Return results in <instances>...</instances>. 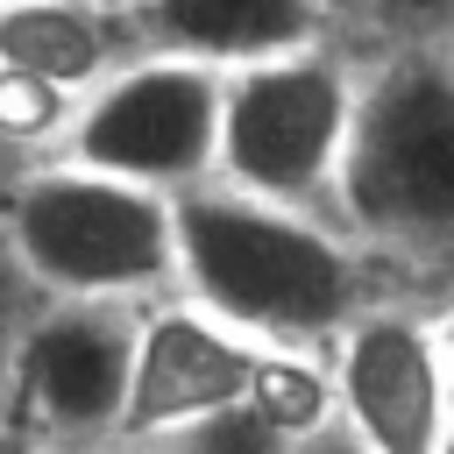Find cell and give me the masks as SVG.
<instances>
[{
	"instance_id": "cell-13",
	"label": "cell",
	"mask_w": 454,
	"mask_h": 454,
	"mask_svg": "<svg viewBox=\"0 0 454 454\" xmlns=\"http://www.w3.org/2000/svg\"><path fill=\"white\" fill-rule=\"evenodd\" d=\"M298 454H362V440H355V433H348V426L333 419V426H326V433H312V440H305Z\"/></svg>"
},
{
	"instance_id": "cell-9",
	"label": "cell",
	"mask_w": 454,
	"mask_h": 454,
	"mask_svg": "<svg viewBox=\"0 0 454 454\" xmlns=\"http://www.w3.org/2000/svg\"><path fill=\"white\" fill-rule=\"evenodd\" d=\"M142 57H177L213 78H241L305 50H326V14L298 0H156L128 7Z\"/></svg>"
},
{
	"instance_id": "cell-3",
	"label": "cell",
	"mask_w": 454,
	"mask_h": 454,
	"mask_svg": "<svg viewBox=\"0 0 454 454\" xmlns=\"http://www.w3.org/2000/svg\"><path fill=\"white\" fill-rule=\"evenodd\" d=\"M333 213L376 248H454V50L362 78Z\"/></svg>"
},
{
	"instance_id": "cell-14",
	"label": "cell",
	"mask_w": 454,
	"mask_h": 454,
	"mask_svg": "<svg viewBox=\"0 0 454 454\" xmlns=\"http://www.w3.org/2000/svg\"><path fill=\"white\" fill-rule=\"evenodd\" d=\"M0 454H50L43 440H28L21 426H0Z\"/></svg>"
},
{
	"instance_id": "cell-8",
	"label": "cell",
	"mask_w": 454,
	"mask_h": 454,
	"mask_svg": "<svg viewBox=\"0 0 454 454\" xmlns=\"http://www.w3.org/2000/svg\"><path fill=\"white\" fill-rule=\"evenodd\" d=\"M270 348L241 340L234 326L206 319L199 305H149L142 312V355H135V397H128V447H163L206 419H227L255 397Z\"/></svg>"
},
{
	"instance_id": "cell-11",
	"label": "cell",
	"mask_w": 454,
	"mask_h": 454,
	"mask_svg": "<svg viewBox=\"0 0 454 454\" xmlns=\"http://www.w3.org/2000/svg\"><path fill=\"white\" fill-rule=\"evenodd\" d=\"M78 121V99L43 85V78H21V71H0V149H64Z\"/></svg>"
},
{
	"instance_id": "cell-5",
	"label": "cell",
	"mask_w": 454,
	"mask_h": 454,
	"mask_svg": "<svg viewBox=\"0 0 454 454\" xmlns=\"http://www.w3.org/2000/svg\"><path fill=\"white\" fill-rule=\"evenodd\" d=\"M220 121H227V78L177 57H135L92 99H78L57 163L142 184L156 199H192L220 184Z\"/></svg>"
},
{
	"instance_id": "cell-6",
	"label": "cell",
	"mask_w": 454,
	"mask_h": 454,
	"mask_svg": "<svg viewBox=\"0 0 454 454\" xmlns=\"http://www.w3.org/2000/svg\"><path fill=\"white\" fill-rule=\"evenodd\" d=\"M142 312L149 305H57V298H43L21 348H14L0 426H21L50 454L121 447L128 397H135V355H142Z\"/></svg>"
},
{
	"instance_id": "cell-2",
	"label": "cell",
	"mask_w": 454,
	"mask_h": 454,
	"mask_svg": "<svg viewBox=\"0 0 454 454\" xmlns=\"http://www.w3.org/2000/svg\"><path fill=\"white\" fill-rule=\"evenodd\" d=\"M0 241L35 298L57 305H149L177 284V199L142 184L35 163L0 199Z\"/></svg>"
},
{
	"instance_id": "cell-7",
	"label": "cell",
	"mask_w": 454,
	"mask_h": 454,
	"mask_svg": "<svg viewBox=\"0 0 454 454\" xmlns=\"http://www.w3.org/2000/svg\"><path fill=\"white\" fill-rule=\"evenodd\" d=\"M333 397L362 454H440L454 433V369L440 326L411 312H362L340 333Z\"/></svg>"
},
{
	"instance_id": "cell-15",
	"label": "cell",
	"mask_w": 454,
	"mask_h": 454,
	"mask_svg": "<svg viewBox=\"0 0 454 454\" xmlns=\"http://www.w3.org/2000/svg\"><path fill=\"white\" fill-rule=\"evenodd\" d=\"M440 348H447V369H454V298H447V312H440Z\"/></svg>"
},
{
	"instance_id": "cell-12",
	"label": "cell",
	"mask_w": 454,
	"mask_h": 454,
	"mask_svg": "<svg viewBox=\"0 0 454 454\" xmlns=\"http://www.w3.org/2000/svg\"><path fill=\"white\" fill-rule=\"evenodd\" d=\"M35 291H28V277L14 270V255H7V241H0V411H7V376H14V348H21V333H28V319H35Z\"/></svg>"
},
{
	"instance_id": "cell-17",
	"label": "cell",
	"mask_w": 454,
	"mask_h": 454,
	"mask_svg": "<svg viewBox=\"0 0 454 454\" xmlns=\"http://www.w3.org/2000/svg\"><path fill=\"white\" fill-rule=\"evenodd\" d=\"M440 454H454V433H447V440H440Z\"/></svg>"
},
{
	"instance_id": "cell-4",
	"label": "cell",
	"mask_w": 454,
	"mask_h": 454,
	"mask_svg": "<svg viewBox=\"0 0 454 454\" xmlns=\"http://www.w3.org/2000/svg\"><path fill=\"white\" fill-rule=\"evenodd\" d=\"M355 106H362V78L333 50H305V57L227 78L220 184L241 199L319 220L340 199Z\"/></svg>"
},
{
	"instance_id": "cell-1",
	"label": "cell",
	"mask_w": 454,
	"mask_h": 454,
	"mask_svg": "<svg viewBox=\"0 0 454 454\" xmlns=\"http://www.w3.org/2000/svg\"><path fill=\"white\" fill-rule=\"evenodd\" d=\"M177 291L206 319L284 355H312V340H340L362 319L355 248L326 220L227 184L177 199Z\"/></svg>"
},
{
	"instance_id": "cell-10",
	"label": "cell",
	"mask_w": 454,
	"mask_h": 454,
	"mask_svg": "<svg viewBox=\"0 0 454 454\" xmlns=\"http://www.w3.org/2000/svg\"><path fill=\"white\" fill-rule=\"evenodd\" d=\"M135 57H142V43H135L128 14H114V7H71V0L0 7V71L43 78L71 99H92Z\"/></svg>"
},
{
	"instance_id": "cell-16",
	"label": "cell",
	"mask_w": 454,
	"mask_h": 454,
	"mask_svg": "<svg viewBox=\"0 0 454 454\" xmlns=\"http://www.w3.org/2000/svg\"><path fill=\"white\" fill-rule=\"evenodd\" d=\"M92 454H149V447H128V440H121V447H92Z\"/></svg>"
}]
</instances>
